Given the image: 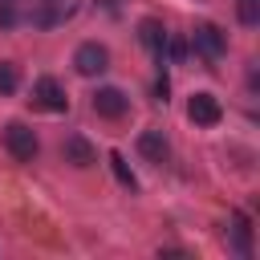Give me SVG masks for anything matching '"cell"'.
I'll return each mask as SVG.
<instances>
[{"mask_svg": "<svg viewBox=\"0 0 260 260\" xmlns=\"http://www.w3.org/2000/svg\"><path fill=\"white\" fill-rule=\"evenodd\" d=\"M187 118H191L195 126H215V122L223 118V106H219L215 93H195V98L187 102Z\"/></svg>", "mask_w": 260, "mask_h": 260, "instance_id": "8992f818", "label": "cell"}, {"mask_svg": "<svg viewBox=\"0 0 260 260\" xmlns=\"http://www.w3.org/2000/svg\"><path fill=\"white\" fill-rule=\"evenodd\" d=\"M191 45H195L207 61H215V57H223L228 37H223V28H219V24H199V28L191 32Z\"/></svg>", "mask_w": 260, "mask_h": 260, "instance_id": "5b68a950", "label": "cell"}, {"mask_svg": "<svg viewBox=\"0 0 260 260\" xmlns=\"http://www.w3.org/2000/svg\"><path fill=\"white\" fill-rule=\"evenodd\" d=\"M16 85H20L16 61H0V93H16Z\"/></svg>", "mask_w": 260, "mask_h": 260, "instance_id": "30bf717a", "label": "cell"}, {"mask_svg": "<svg viewBox=\"0 0 260 260\" xmlns=\"http://www.w3.org/2000/svg\"><path fill=\"white\" fill-rule=\"evenodd\" d=\"M232 223H236V248H240V252L248 256V252H252V228H248V219H244L240 211L232 215Z\"/></svg>", "mask_w": 260, "mask_h": 260, "instance_id": "8fae6325", "label": "cell"}, {"mask_svg": "<svg viewBox=\"0 0 260 260\" xmlns=\"http://www.w3.org/2000/svg\"><path fill=\"white\" fill-rule=\"evenodd\" d=\"M138 154L150 158V162H167V158H171V146H167V138H162L158 130H142V134H138Z\"/></svg>", "mask_w": 260, "mask_h": 260, "instance_id": "ba28073f", "label": "cell"}, {"mask_svg": "<svg viewBox=\"0 0 260 260\" xmlns=\"http://www.w3.org/2000/svg\"><path fill=\"white\" fill-rule=\"evenodd\" d=\"M61 154H65V162H73V167H93V162H98V150H93L81 134H69V138L61 142Z\"/></svg>", "mask_w": 260, "mask_h": 260, "instance_id": "52a82bcc", "label": "cell"}, {"mask_svg": "<svg viewBox=\"0 0 260 260\" xmlns=\"http://www.w3.org/2000/svg\"><path fill=\"white\" fill-rule=\"evenodd\" d=\"M32 106H37V110H49V114H65V110H69V98H65V89H61L57 77H37V85H32Z\"/></svg>", "mask_w": 260, "mask_h": 260, "instance_id": "7a4b0ae2", "label": "cell"}, {"mask_svg": "<svg viewBox=\"0 0 260 260\" xmlns=\"http://www.w3.org/2000/svg\"><path fill=\"white\" fill-rule=\"evenodd\" d=\"M4 146H8V154H12L16 162H32L37 150H41L37 134H32L24 122H8V126H4Z\"/></svg>", "mask_w": 260, "mask_h": 260, "instance_id": "6da1fadb", "label": "cell"}, {"mask_svg": "<svg viewBox=\"0 0 260 260\" xmlns=\"http://www.w3.org/2000/svg\"><path fill=\"white\" fill-rule=\"evenodd\" d=\"M138 41H142L154 57H162V49H167V28H162V20H142V24H138Z\"/></svg>", "mask_w": 260, "mask_h": 260, "instance_id": "9c48e42d", "label": "cell"}, {"mask_svg": "<svg viewBox=\"0 0 260 260\" xmlns=\"http://www.w3.org/2000/svg\"><path fill=\"white\" fill-rule=\"evenodd\" d=\"M0 24H16V8H12V0H0Z\"/></svg>", "mask_w": 260, "mask_h": 260, "instance_id": "5bb4252c", "label": "cell"}, {"mask_svg": "<svg viewBox=\"0 0 260 260\" xmlns=\"http://www.w3.org/2000/svg\"><path fill=\"white\" fill-rule=\"evenodd\" d=\"M240 20L244 24H256L260 20V0H240Z\"/></svg>", "mask_w": 260, "mask_h": 260, "instance_id": "4fadbf2b", "label": "cell"}, {"mask_svg": "<svg viewBox=\"0 0 260 260\" xmlns=\"http://www.w3.org/2000/svg\"><path fill=\"white\" fill-rule=\"evenodd\" d=\"M110 167H114V175H118V183H122V187H130V191H134V187H138V179H134V175H130V167H126V158H122V154H118V150H114V154H110Z\"/></svg>", "mask_w": 260, "mask_h": 260, "instance_id": "7c38bea8", "label": "cell"}, {"mask_svg": "<svg viewBox=\"0 0 260 260\" xmlns=\"http://www.w3.org/2000/svg\"><path fill=\"white\" fill-rule=\"evenodd\" d=\"M126 110H130V98H126L122 89H114V85H102V89L93 93V114H98V118H110V122H118Z\"/></svg>", "mask_w": 260, "mask_h": 260, "instance_id": "277c9868", "label": "cell"}, {"mask_svg": "<svg viewBox=\"0 0 260 260\" xmlns=\"http://www.w3.org/2000/svg\"><path fill=\"white\" fill-rule=\"evenodd\" d=\"M167 49H171V57H175V61L187 53V45H183V41H167Z\"/></svg>", "mask_w": 260, "mask_h": 260, "instance_id": "9a60e30c", "label": "cell"}, {"mask_svg": "<svg viewBox=\"0 0 260 260\" xmlns=\"http://www.w3.org/2000/svg\"><path fill=\"white\" fill-rule=\"evenodd\" d=\"M102 4H110V8H118V0H102Z\"/></svg>", "mask_w": 260, "mask_h": 260, "instance_id": "2e32d148", "label": "cell"}, {"mask_svg": "<svg viewBox=\"0 0 260 260\" xmlns=\"http://www.w3.org/2000/svg\"><path fill=\"white\" fill-rule=\"evenodd\" d=\"M73 65H77V73H81V77H98V73H106V69H110V53H106V45L85 41V45H77Z\"/></svg>", "mask_w": 260, "mask_h": 260, "instance_id": "3957f363", "label": "cell"}]
</instances>
